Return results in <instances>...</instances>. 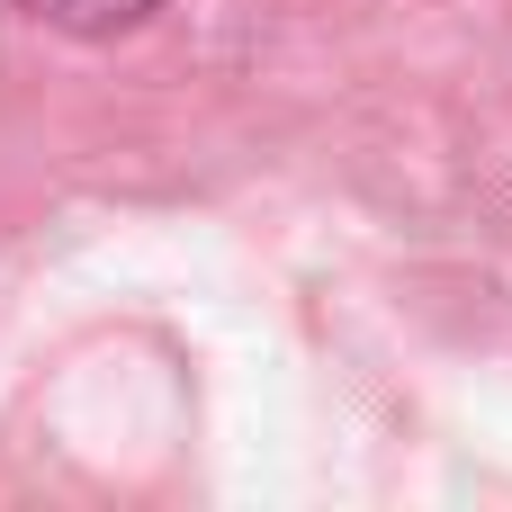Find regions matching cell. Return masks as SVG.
<instances>
[{
  "label": "cell",
  "mask_w": 512,
  "mask_h": 512,
  "mask_svg": "<svg viewBox=\"0 0 512 512\" xmlns=\"http://www.w3.org/2000/svg\"><path fill=\"white\" fill-rule=\"evenodd\" d=\"M45 27H72V36H117V27H135V18H153L162 0H27Z\"/></svg>",
  "instance_id": "cell-1"
}]
</instances>
